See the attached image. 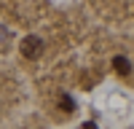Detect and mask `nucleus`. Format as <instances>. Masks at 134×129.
Here are the masks:
<instances>
[{"mask_svg":"<svg viewBox=\"0 0 134 129\" xmlns=\"http://www.w3.org/2000/svg\"><path fill=\"white\" fill-rule=\"evenodd\" d=\"M43 38L38 35H27V38H21V57H27V59H40L43 57Z\"/></svg>","mask_w":134,"mask_h":129,"instance_id":"f257e3e1","label":"nucleus"},{"mask_svg":"<svg viewBox=\"0 0 134 129\" xmlns=\"http://www.w3.org/2000/svg\"><path fill=\"white\" fill-rule=\"evenodd\" d=\"M59 105L64 108V110H72V108H75V102H72L70 94H62V97H59Z\"/></svg>","mask_w":134,"mask_h":129,"instance_id":"7ed1b4c3","label":"nucleus"},{"mask_svg":"<svg viewBox=\"0 0 134 129\" xmlns=\"http://www.w3.org/2000/svg\"><path fill=\"white\" fill-rule=\"evenodd\" d=\"M81 129H97V124H83Z\"/></svg>","mask_w":134,"mask_h":129,"instance_id":"20e7f679","label":"nucleus"},{"mask_svg":"<svg viewBox=\"0 0 134 129\" xmlns=\"http://www.w3.org/2000/svg\"><path fill=\"white\" fill-rule=\"evenodd\" d=\"M113 70L121 73V75H126V73L131 70V62H129L126 57H121V54H118V57H113Z\"/></svg>","mask_w":134,"mask_h":129,"instance_id":"f03ea898","label":"nucleus"}]
</instances>
